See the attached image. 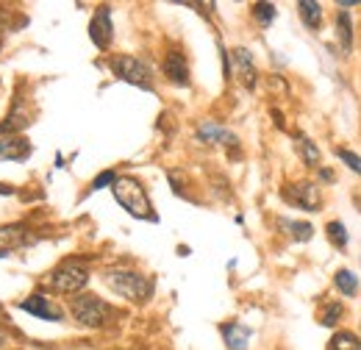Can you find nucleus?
Returning a JSON list of instances; mask_svg holds the SVG:
<instances>
[{
	"instance_id": "nucleus-3",
	"label": "nucleus",
	"mask_w": 361,
	"mask_h": 350,
	"mask_svg": "<svg viewBox=\"0 0 361 350\" xmlns=\"http://www.w3.org/2000/svg\"><path fill=\"white\" fill-rule=\"evenodd\" d=\"M87 281H90V270L81 262H64L61 267H56L53 275H50L53 289L61 292V295H75V292H81V289L87 286Z\"/></svg>"
},
{
	"instance_id": "nucleus-20",
	"label": "nucleus",
	"mask_w": 361,
	"mask_h": 350,
	"mask_svg": "<svg viewBox=\"0 0 361 350\" xmlns=\"http://www.w3.org/2000/svg\"><path fill=\"white\" fill-rule=\"evenodd\" d=\"M281 228H286L295 239H312V234H314V228H312V222H295V219H281Z\"/></svg>"
},
{
	"instance_id": "nucleus-21",
	"label": "nucleus",
	"mask_w": 361,
	"mask_h": 350,
	"mask_svg": "<svg viewBox=\"0 0 361 350\" xmlns=\"http://www.w3.org/2000/svg\"><path fill=\"white\" fill-rule=\"evenodd\" d=\"M342 314H345V306H342V303H336V301H331L328 308H325V314L319 317V322H322L325 328H334V325L342 320Z\"/></svg>"
},
{
	"instance_id": "nucleus-27",
	"label": "nucleus",
	"mask_w": 361,
	"mask_h": 350,
	"mask_svg": "<svg viewBox=\"0 0 361 350\" xmlns=\"http://www.w3.org/2000/svg\"><path fill=\"white\" fill-rule=\"evenodd\" d=\"M0 348H3V337H0Z\"/></svg>"
},
{
	"instance_id": "nucleus-14",
	"label": "nucleus",
	"mask_w": 361,
	"mask_h": 350,
	"mask_svg": "<svg viewBox=\"0 0 361 350\" xmlns=\"http://www.w3.org/2000/svg\"><path fill=\"white\" fill-rule=\"evenodd\" d=\"M28 150H31L28 142H23V139H6V142H0V162H6V159H25Z\"/></svg>"
},
{
	"instance_id": "nucleus-16",
	"label": "nucleus",
	"mask_w": 361,
	"mask_h": 350,
	"mask_svg": "<svg viewBox=\"0 0 361 350\" xmlns=\"http://www.w3.org/2000/svg\"><path fill=\"white\" fill-rule=\"evenodd\" d=\"M336 37H339L345 50L353 44V23H350V14H345V11L336 14Z\"/></svg>"
},
{
	"instance_id": "nucleus-8",
	"label": "nucleus",
	"mask_w": 361,
	"mask_h": 350,
	"mask_svg": "<svg viewBox=\"0 0 361 350\" xmlns=\"http://www.w3.org/2000/svg\"><path fill=\"white\" fill-rule=\"evenodd\" d=\"M233 64H236L239 81H242L247 89H256L259 76H256V64H253V56H250L247 47H236V50H233Z\"/></svg>"
},
{
	"instance_id": "nucleus-6",
	"label": "nucleus",
	"mask_w": 361,
	"mask_h": 350,
	"mask_svg": "<svg viewBox=\"0 0 361 350\" xmlns=\"http://www.w3.org/2000/svg\"><path fill=\"white\" fill-rule=\"evenodd\" d=\"M283 200L303 209V212H317L322 206V192L317 189L312 181H295V183H286L283 186Z\"/></svg>"
},
{
	"instance_id": "nucleus-26",
	"label": "nucleus",
	"mask_w": 361,
	"mask_h": 350,
	"mask_svg": "<svg viewBox=\"0 0 361 350\" xmlns=\"http://www.w3.org/2000/svg\"><path fill=\"white\" fill-rule=\"evenodd\" d=\"M319 175H322V181H334V173H328V170H322Z\"/></svg>"
},
{
	"instance_id": "nucleus-17",
	"label": "nucleus",
	"mask_w": 361,
	"mask_h": 350,
	"mask_svg": "<svg viewBox=\"0 0 361 350\" xmlns=\"http://www.w3.org/2000/svg\"><path fill=\"white\" fill-rule=\"evenodd\" d=\"M295 145H298V153H300V159L306 162V164H312L314 167L317 162H319V150H317V145L309 139V136H298L295 139Z\"/></svg>"
},
{
	"instance_id": "nucleus-24",
	"label": "nucleus",
	"mask_w": 361,
	"mask_h": 350,
	"mask_svg": "<svg viewBox=\"0 0 361 350\" xmlns=\"http://www.w3.org/2000/svg\"><path fill=\"white\" fill-rule=\"evenodd\" d=\"M336 156H339V159H342L353 173L361 175V156H356V153H353V150H348V147H339V150H336Z\"/></svg>"
},
{
	"instance_id": "nucleus-12",
	"label": "nucleus",
	"mask_w": 361,
	"mask_h": 350,
	"mask_svg": "<svg viewBox=\"0 0 361 350\" xmlns=\"http://www.w3.org/2000/svg\"><path fill=\"white\" fill-rule=\"evenodd\" d=\"M223 337H226V345L231 350H245L247 339H250V328L239 325V322H228V325H223Z\"/></svg>"
},
{
	"instance_id": "nucleus-13",
	"label": "nucleus",
	"mask_w": 361,
	"mask_h": 350,
	"mask_svg": "<svg viewBox=\"0 0 361 350\" xmlns=\"http://www.w3.org/2000/svg\"><path fill=\"white\" fill-rule=\"evenodd\" d=\"M334 286H336L342 295L353 298V295H359V275L345 267V270H339V272L334 275Z\"/></svg>"
},
{
	"instance_id": "nucleus-19",
	"label": "nucleus",
	"mask_w": 361,
	"mask_h": 350,
	"mask_svg": "<svg viewBox=\"0 0 361 350\" xmlns=\"http://www.w3.org/2000/svg\"><path fill=\"white\" fill-rule=\"evenodd\" d=\"M325 234H328V239H331L339 251H345V248H348V228H345L339 219L328 222V225H325Z\"/></svg>"
},
{
	"instance_id": "nucleus-7",
	"label": "nucleus",
	"mask_w": 361,
	"mask_h": 350,
	"mask_svg": "<svg viewBox=\"0 0 361 350\" xmlns=\"http://www.w3.org/2000/svg\"><path fill=\"white\" fill-rule=\"evenodd\" d=\"M90 37H92V42L97 44L100 50H106V47L111 44V37H114V25H111V14H109V8H100V11L92 17Z\"/></svg>"
},
{
	"instance_id": "nucleus-4",
	"label": "nucleus",
	"mask_w": 361,
	"mask_h": 350,
	"mask_svg": "<svg viewBox=\"0 0 361 350\" xmlns=\"http://www.w3.org/2000/svg\"><path fill=\"white\" fill-rule=\"evenodd\" d=\"M111 73L126 81V84H134V87L150 89L153 87V73L145 61H139L134 56H114L111 59Z\"/></svg>"
},
{
	"instance_id": "nucleus-10",
	"label": "nucleus",
	"mask_w": 361,
	"mask_h": 350,
	"mask_svg": "<svg viewBox=\"0 0 361 350\" xmlns=\"http://www.w3.org/2000/svg\"><path fill=\"white\" fill-rule=\"evenodd\" d=\"M164 76H167L173 84H178V87H186V84H189V67H186V59H183L180 53H170V56L164 59Z\"/></svg>"
},
{
	"instance_id": "nucleus-25",
	"label": "nucleus",
	"mask_w": 361,
	"mask_h": 350,
	"mask_svg": "<svg viewBox=\"0 0 361 350\" xmlns=\"http://www.w3.org/2000/svg\"><path fill=\"white\" fill-rule=\"evenodd\" d=\"M117 181V175L111 173V170H106L103 175H97L94 181H92V189H103V186H109V183H114Z\"/></svg>"
},
{
	"instance_id": "nucleus-23",
	"label": "nucleus",
	"mask_w": 361,
	"mask_h": 350,
	"mask_svg": "<svg viewBox=\"0 0 361 350\" xmlns=\"http://www.w3.org/2000/svg\"><path fill=\"white\" fill-rule=\"evenodd\" d=\"M17 242H23V231L20 228H0V251L3 248H11Z\"/></svg>"
},
{
	"instance_id": "nucleus-15",
	"label": "nucleus",
	"mask_w": 361,
	"mask_h": 350,
	"mask_svg": "<svg viewBox=\"0 0 361 350\" xmlns=\"http://www.w3.org/2000/svg\"><path fill=\"white\" fill-rule=\"evenodd\" d=\"M298 8H300V20H303L309 28H319V25H322V6H319V3L303 0Z\"/></svg>"
},
{
	"instance_id": "nucleus-11",
	"label": "nucleus",
	"mask_w": 361,
	"mask_h": 350,
	"mask_svg": "<svg viewBox=\"0 0 361 350\" xmlns=\"http://www.w3.org/2000/svg\"><path fill=\"white\" fill-rule=\"evenodd\" d=\"M197 139H200V142H209V145H217V142H223V145H236V142H239L233 133L226 131V128L217 126V123H200Z\"/></svg>"
},
{
	"instance_id": "nucleus-18",
	"label": "nucleus",
	"mask_w": 361,
	"mask_h": 350,
	"mask_svg": "<svg viewBox=\"0 0 361 350\" xmlns=\"http://www.w3.org/2000/svg\"><path fill=\"white\" fill-rule=\"evenodd\" d=\"M331 350H361V339L350 331H339L331 339Z\"/></svg>"
},
{
	"instance_id": "nucleus-9",
	"label": "nucleus",
	"mask_w": 361,
	"mask_h": 350,
	"mask_svg": "<svg viewBox=\"0 0 361 350\" xmlns=\"http://www.w3.org/2000/svg\"><path fill=\"white\" fill-rule=\"evenodd\" d=\"M23 311L34 314V317H42V320H61V311L56 303H50L42 295H31L28 301H23Z\"/></svg>"
},
{
	"instance_id": "nucleus-5",
	"label": "nucleus",
	"mask_w": 361,
	"mask_h": 350,
	"mask_svg": "<svg viewBox=\"0 0 361 350\" xmlns=\"http://www.w3.org/2000/svg\"><path fill=\"white\" fill-rule=\"evenodd\" d=\"M70 308H73L75 322H78V325H87V328H100V325L106 322V317H109L106 303H103L100 298H94V295H81V298H75Z\"/></svg>"
},
{
	"instance_id": "nucleus-2",
	"label": "nucleus",
	"mask_w": 361,
	"mask_h": 350,
	"mask_svg": "<svg viewBox=\"0 0 361 350\" xmlns=\"http://www.w3.org/2000/svg\"><path fill=\"white\" fill-rule=\"evenodd\" d=\"M103 278L120 298H128V301H136V303L150 298V281L145 275L134 272V270H109Z\"/></svg>"
},
{
	"instance_id": "nucleus-22",
	"label": "nucleus",
	"mask_w": 361,
	"mask_h": 350,
	"mask_svg": "<svg viewBox=\"0 0 361 350\" xmlns=\"http://www.w3.org/2000/svg\"><path fill=\"white\" fill-rule=\"evenodd\" d=\"M253 14H256V20L262 25H270L272 20H275V6L272 3H256L253 6Z\"/></svg>"
},
{
	"instance_id": "nucleus-1",
	"label": "nucleus",
	"mask_w": 361,
	"mask_h": 350,
	"mask_svg": "<svg viewBox=\"0 0 361 350\" xmlns=\"http://www.w3.org/2000/svg\"><path fill=\"white\" fill-rule=\"evenodd\" d=\"M111 192H114V200L136 219H156V212L150 206V198L145 192V186L131 178V175H123L111 183Z\"/></svg>"
}]
</instances>
